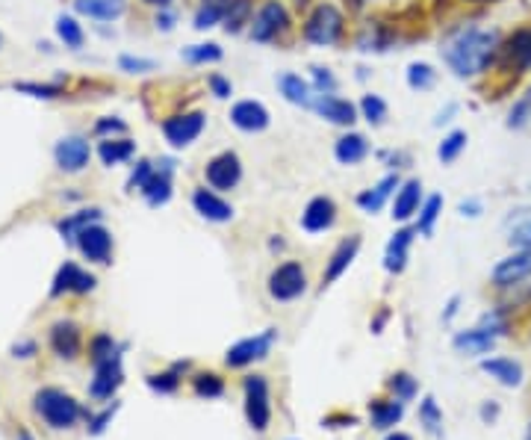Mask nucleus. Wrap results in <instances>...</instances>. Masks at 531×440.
<instances>
[{"label": "nucleus", "mask_w": 531, "mask_h": 440, "mask_svg": "<svg viewBox=\"0 0 531 440\" xmlns=\"http://www.w3.org/2000/svg\"><path fill=\"white\" fill-rule=\"evenodd\" d=\"M340 33H343V15L331 4L316 6L313 15L308 18V24H304V36L313 44H334Z\"/></svg>", "instance_id": "nucleus-4"}, {"label": "nucleus", "mask_w": 531, "mask_h": 440, "mask_svg": "<svg viewBox=\"0 0 531 440\" xmlns=\"http://www.w3.org/2000/svg\"><path fill=\"white\" fill-rule=\"evenodd\" d=\"M280 92L287 95V100H292V104H301V107H310V86L301 81L299 74H284L280 77Z\"/></svg>", "instance_id": "nucleus-31"}, {"label": "nucleus", "mask_w": 531, "mask_h": 440, "mask_svg": "<svg viewBox=\"0 0 531 440\" xmlns=\"http://www.w3.org/2000/svg\"><path fill=\"white\" fill-rule=\"evenodd\" d=\"M316 83H319V86H327V89H331V86H334V77H331V74H325L322 69H316Z\"/></svg>", "instance_id": "nucleus-51"}, {"label": "nucleus", "mask_w": 531, "mask_h": 440, "mask_svg": "<svg viewBox=\"0 0 531 440\" xmlns=\"http://www.w3.org/2000/svg\"><path fill=\"white\" fill-rule=\"evenodd\" d=\"M313 107H316L319 116H325L327 121H334V124H352L355 121V107L348 104V100H343V98L322 95Z\"/></svg>", "instance_id": "nucleus-21"}, {"label": "nucleus", "mask_w": 531, "mask_h": 440, "mask_svg": "<svg viewBox=\"0 0 531 440\" xmlns=\"http://www.w3.org/2000/svg\"><path fill=\"white\" fill-rule=\"evenodd\" d=\"M337 219V207H334V201L331 198H313L308 210L301 213V225H304V231H310V234H319V231H327L334 225Z\"/></svg>", "instance_id": "nucleus-14"}, {"label": "nucleus", "mask_w": 531, "mask_h": 440, "mask_svg": "<svg viewBox=\"0 0 531 440\" xmlns=\"http://www.w3.org/2000/svg\"><path fill=\"white\" fill-rule=\"evenodd\" d=\"M511 243L519 245V248H528V245H531V219H528L526 225H519V228H514Z\"/></svg>", "instance_id": "nucleus-45"}, {"label": "nucleus", "mask_w": 531, "mask_h": 440, "mask_svg": "<svg viewBox=\"0 0 531 440\" xmlns=\"http://www.w3.org/2000/svg\"><path fill=\"white\" fill-rule=\"evenodd\" d=\"M142 193H145V198H148L151 207L166 205V201L172 198V177H168V168H163V172H151V177L142 184Z\"/></svg>", "instance_id": "nucleus-26"}, {"label": "nucleus", "mask_w": 531, "mask_h": 440, "mask_svg": "<svg viewBox=\"0 0 531 440\" xmlns=\"http://www.w3.org/2000/svg\"><path fill=\"white\" fill-rule=\"evenodd\" d=\"M420 420H422V426H425L434 437L443 435V414H440L437 402H434L431 397H425V399L420 402Z\"/></svg>", "instance_id": "nucleus-33"}, {"label": "nucleus", "mask_w": 531, "mask_h": 440, "mask_svg": "<svg viewBox=\"0 0 531 440\" xmlns=\"http://www.w3.org/2000/svg\"><path fill=\"white\" fill-rule=\"evenodd\" d=\"M304 287H308V275H304L301 263H280L272 275H269V296L278 301L299 299Z\"/></svg>", "instance_id": "nucleus-6"}, {"label": "nucleus", "mask_w": 531, "mask_h": 440, "mask_svg": "<svg viewBox=\"0 0 531 440\" xmlns=\"http://www.w3.org/2000/svg\"><path fill=\"white\" fill-rule=\"evenodd\" d=\"M357 248H360V236H348V240L340 243V248H337V252L331 254V263H327L325 275H322V284H325V287H327V284H334V281L340 278L348 266H352L355 254H357Z\"/></svg>", "instance_id": "nucleus-17"}, {"label": "nucleus", "mask_w": 531, "mask_h": 440, "mask_svg": "<svg viewBox=\"0 0 531 440\" xmlns=\"http://www.w3.org/2000/svg\"><path fill=\"white\" fill-rule=\"evenodd\" d=\"M56 163H60L65 172H81V168L89 163V142H83L81 137H69L56 145Z\"/></svg>", "instance_id": "nucleus-15"}, {"label": "nucleus", "mask_w": 531, "mask_h": 440, "mask_svg": "<svg viewBox=\"0 0 531 440\" xmlns=\"http://www.w3.org/2000/svg\"><path fill=\"white\" fill-rule=\"evenodd\" d=\"M499 51V33L469 27L446 48V62L458 77H476L488 69Z\"/></svg>", "instance_id": "nucleus-1"}, {"label": "nucleus", "mask_w": 531, "mask_h": 440, "mask_svg": "<svg viewBox=\"0 0 531 440\" xmlns=\"http://www.w3.org/2000/svg\"><path fill=\"white\" fill-rule=\"evenodd\" d=\"M95 287V278L92 275H86L81 273L74 263H65L60 269V275H56L53 281V296H60L62 290H74V292H86V290H92Z\"/></svg>", "instance_id": "nucleus-20"}, {"label": "nucleus", "mask_w": 531, "mask_h": 440, "mask_svg": "<svg viewBox=\"0 0 531 440\" xmlns=\"http://www.w3.org/2000/svg\"><path fill=\"white\" fill-rule=\"evenodd\" d=\"M24 92H33V95H39V98H51L56 89L53 86H21Z\"/></svg>", "instance_id": "nucleus-49"}, {"label": "nucleus", "mask_w": 531, "mask_h": 440, "mask_svg": "<svg viewBox=\"0 0 531 440\" xmlns=\"http://www.w3.org/2000/svg\"><path fill=\"white\" fill-rule=\"evenodd\" d=\"M184 60L186 62H216L222 60V48L219 44H192V48L184 51Z\"/></svg>", "instance_id": "nucleus-37"}, {"label": "nucleus", "mask_w": 531, "mask_h": 440, "mask_svg": "<svg viewBox=\"0 0 531 440\" xmlns=\"http://www.w3.org/2000/svg\"><path fill=\"white\" fill-rule=\"evenodd\" d=\"M531 121V86H528V92L517 100V104L511 107V116H507V128H526V124Z\"/></svg>", "instance_id": "nucleus-38"}, {"label": "nucleus", "mask_w": 531, "mask_h": 440, "mask_svg": "<svg viewBox=\"0 0 531 440\" xmlns=\"http://www.w3.org/2000/svg\"><path fill=\"white\" fill-rule=\"evenodd\" d=\"M151 390H160V393H172L177 390V376L175 372H163V376H151L148 378Z\"/></svg>", "instance_id": "nucleus-44"}, {"label": "nucleus", "mask_w": 531, "mask_h": 440, "mask_svg": "<svg viewBox=\"0 0 531 440\" xmlns=\"http://www.w3.org/2000/svg\"><path fill=\"white\" fill-rule=\"evenodd\" d=\"M387 440H411V437L408 435H390Z\"/></svg>", "instance_id": "nucleus-53"}, {"label": "nucleus", "mask_w": 531, "mask_h": 440, "mask_svg": "<svg viewBox=\"0 0 531 440\" xmlns=\"http://www.w3.org/2000/svg\"><path fill=\"white\" fill-rule=\"evenodd\" d=\"M275 343V329H266L263 334L257 337H245V340L233 343L228 349V358H224V364L233 367V369H242L248 364H254V360H263L269 355V349Z\"/></svg>", "instance_id": "nucleus-7"}, {"label": "nucleus", "mask_w": 531, "mask_h": 440, "mask_svg": "<svg viewBox=\"0 0 531 440\" xmlns=\"http://www.w3.org/2000/svg\"><path fill=\"white\" fill-rule=\"evenodd\" d=\"M245 416L254 432H266L272 420V405H269V385L263 376L245 378Z\"/></svg>", "instance_id": "nucleus-3"}, {"label": "nucleus", "mask_w": 531, "mask_h": 440, "mask_svg": "<svg viewBox=\"0 0 531 440\" xmlns=\"http://www.w3.org/2000/svg\"><path fill=\"white\" fill-rule=\"evenodd\" d=\"M192 205H195V210L204 219H210V222H228L233 216L231 205H224L219 196L207 193V189H195V196H192Z\"/></svg>", "instance_id": "nucleus-19"}, {"label": "nucleus", "mask_w": 531, "mask_h": 440, "mask_svg": "<svg viewBox=\"0 0 531 440\" xmlns=\"http://www.w3.org/2000/svg\"><path fill=\"white\" fill-rule=\"evenodd\" d=\"M395 184H399V180H395V175H387L375 189H369V193L357 196V205L364 207L366 213H378V210L384 207V201H387V196L393 193V187H395Z\"/></svg>", "instance_id": "nucleus-29"}, {"label": "nucleus", "mask_w": 531, "mask_h": 440, "mask_svg": "<svg viewBox=\"0 0 531 440\" xmlns=\"http://www.w3.org/2000/svg\"><path fill=\"white\" fill-rule=\"evenodd\" d=\"M472 4H488V0H472Z\"/></svg>", "instance_id": "nucleus-56"}, {"label": "nucleus", "mask_w": 531, "mask_h": 440, "mask_svg": "<svg viewBox=\"0 0 531 440\" xmlns=\"http://www.w3.org/2000/svg\"><path fill=\"white\" fill-rule=\"evenodd\" d=\"M148 177H151V163H145V160H142V163L137 166V172H133V177H130V187H142Z\"/></svg>", "instance_id": "nucleus-47"}, {"label": "nucleus", "mask_w": 531, "mask_h": 440, "mask_svg": "<svg viewBox=\"0 0 531 440\" xmlns=\"http://www.w3.org/2000/svg\"><path fill=\"white\" fill-rule=\"evenodd\" d=\"M390 387L395 393V399H413L416 397V381L408 376V372H395V376L390 378Z\"/></svg>", "instance_id": "nucleus-41"}, {"label": "nucleus", "mask_w": 531, "mask_h": 440, "mask_svg": "<svg viewBox=\"0 0 531 440\" xmlns=\"http://www.w3.org/2000/svg\"><path fill=\"white\" fill-rule=\"evenodd\" d=\"M98 133H104V130H124V124L121 121H98Z\"/></svg>", "instance_id": "nucleus-50"}, {"label": "nucleus", "mask_w": 531, "mask_h": 440, "mask_svg": "<svg viewBox=\"0 0 531 440\" xmlns=\"http://www.w3.org/2000/svg\"><path fill=\"white\" fill-rule=\"evenodd\" d=\"M499 53H502V65L507 72H517V74L528 72L531 69V27L517 30Z\"/></svg>", "instance_id": "nucleus-10"}, {"label": "nucleus", "mask_w": 531, "mask_h": 440, "mask_svg": "<svg viewBox=\"0 0 531 440\" xmlns=\"http://www.w3.org/2000/svg\"><path fill=\"white\" fill-rule=\"evenodd\" d=\"M166 130V139L177 145V148H184V145L195 142L198 133L204 130V116L201 112H186V116H175L163 124Z\"/></svg>", "instance_id": "nucleus-12"}, {"label": "nucleus", "mask_w": 531, "mask_h": 440, "mask_svg": "<svg viewBox=\"0 0 531 440\" xmlns=\"http://www.w3.org/2000/svg\"><path fill=\"white\" fill-rule=\"evenodd\" d=\"M36 414L51 428H69V426L77 423V416H81V408H77V402L69 397V393L48 387V390H42L39 397H36Z\"/></svg>", "instance_id": "nucleus-2"}, {"label": "nucleus", "mask_w": 531, "mask_h": 440, "mask_svg": "<svg viewBox=\"0 0 531 440\" xmlns=\"http://www.w3.org/2000/svg\"><path fill=\"white\" fill-rule=\"evenodd\" d=\"M280 30H287V9L272 0V4H266L260 9V15L254 18L251 24V39L254 42H272Z\"/></svg>", "instance_id": "nucleus-11"}, {"label": "nucleus", "mask_w": 531, "mask_h": 440, "mask_svg": "<svg viewBox=\"0 0 531 440\" xmlns=\"http://www.w3.org/2000/svg\"><path fill=\"white\" fill-rule=\"evenodd\" d=\"M228 6H231V0H201V9L195 13V27L198 30L213 27L216 21L228 15Z\"/></svg>", "instance_id": "nucleus-30"}, {"label": "nucleus", "mask_w": 531, "mask_h": 440, "mask_svg": "<svg viewBox=\"0 0 531 440\" xmlns=\"http://www.w3.org/2000/svg\"><path fill=\"white\" fill-rule=\"evenodd\" d=\"M481 369L505 387L523 385V367L511 358H488V360H481Z\"/></svg>", "instance_id": "nucleus-18"}, {"label": "nucleus", "mask_w": 531, "mask_h": 440, "mask_svg": "<svg viewBox=\"0 0 531 440\" xmlns=\"http://www.w3.org/2000/svg\"><path fill=\"white\" fill-rule=\"evenodd\" d=\"M148 4H168V0H148Z\"/></svg>", "instance_id": "nucleus-54"}, {"label": "nucleus", "mask_w": 531, "mask_h": 440, "mask_svg": "<svg viewBox=\"0 0 531 440\" xmlns=\"http://www.w3.org/2000/svg\"><path fill=\"white\" fill-rule=\"evenodd\" d=\"M404 416V405L402 399H378V402H369V420L375 428H390L395 426Z\"/></svg>", "instance_id": "nucleus-23"}, {"label": "nucleus", "mask_w": 531, "mask_h": 440, "mask_svg": "<svg viewBox=\"0 0 531 440\" xmlns=\"http://www.w3.org/2000/svg\"><path fill=\"white\" fill-rule=\"evenodd\" d=\"M360 110H364V116L375 124H381L384 116H387V104H384L378 95H366L364 100H360Z\"/></svg>", "instance_id": "nucleus-43"}, {"label": "nucleus", "mask_w": 531, "mask_h": 440, "mask_svg": "<svg viewBox=\"0 0 531 440\" xmlns=\"http://www.w3.org/2000/svg\"><path fill=\"white\" fill-rule=\"evenodd\" d=\"M408 83L413 89H428L434 83V72H431V65H425V62H413L411 69H408Z\"/></svg>", "instance_id": "nucleus-42"}, {"label": "nucleus", "mask_w": 531, "mask_h": 440, "mask_svg": "<svg viewBox=\"0 0 531 440\" xmlns=\"http://www.w3.org/2000/svg\"><path fill=\"white\" fill-rule=\"evenodd\" d=\"M192 387H195L198 397H204V399H216L224 393V381L216 376V372H201V376L192 378Z\"/></svg>", "instance_id": "nucleus-32"}, {"label": "nucleus", "mask_w": 531, "mask_h": 440, "mask_svg": "<svg viewBox=\"0 0 531 440\" xmlns=\"http://www.w3.org/2000/svg\"><path fill=\"white\" fill-rule=\"evenodd\" d=\"M463 145H467V133L463 130H455V133H449V137L443 139V145H440V151H437V157L443 163H451L455 157L463 151Z\"/></svg>", "instance_id": "nucleus-39"}, {"label": "nucleus", "mask_w": 531, "mask_h": 440, "mask_svg": "<svg viewBox=\"0 0 531 440\" xmlns=\"http://www.w3.org/2000/svg\"><path fill=\"white\" fill-rule=\"evenodd\" d=\"M413 240V231H399L390 240L387 245V261H384V266H387V273H402L404 269V261H408V245Z\"/></svg>", "instance_id": "nucleus-28"}, {"label": "nucleus", "mask_w": 531, "mask_h": 440, "mask_svg": "<svg viewBox=\"0 0 531 440\" xmlns=\"http://www.w3.org/2000/svg\"><path fill=\"white\" fill-rule=\"evenodd\" d=\"M51 346H53V352H56V355L74 358V355H77V349H81V331H77V325H71V322L53 325V331H51Z\"/></svg>", "instance_id": "nucleus-22"}, {"label": "nucleus", "mask_w": 531, "mask_h": 440, "mask_svg": "<svg viewBox=\"0 0 531 440\" xmlns=\"http://www.w3.org/2000/svg\"><path fill=\"white\" fill-rule=\"evenodd\" d=\"M502 334H505V322L499 317H490L484 325H479V329L460 331L455 337V349L467 355H484V352H490Z\"/></svg>", "instance_id": "nucleus-5"}, {"label": "nucleus", "mask_w": 531, "mask_h": 440, "mask_svg": "<svg viewBox=\"0 0 531 440\" xmlns=\"http://www.w3.org/2000/svg\"><path fill=\"white\" fill-rule=\"evenodd\" d=\"M526 440H531V426H528V432H526Z\"/></svg>", "instance_id": "nucleus-55"}, {"label": "nucleus", "mask_w": 531, "mask_h": 440, "mask_svg": "<svg viewBox=\"0 0 531 440\" xmlns=\"http://www.w3.org/2000/svg\"><path fill=\"white\" fill-rule=\"evenodd\" d=\"M56 33H60V39L65 42V44H71V48H81L83 44V33H81V27H77V21L74 18H56Z\"/></svg>", "instance_id": "nucleus-40"}, {"label": "nucleus", "mask_w": 531, "mask_h": 440, "mask_svg": "<svg viewBox=\"0 0 531 440\" xmlns=\"http://www.w3.org/2000/svg\"><path fill=\"white\" fill-rule=\"evenodd\" d=\"M77 243H81L83 254L89 257V261H95V263H107L109 261L112 236L104 228H98V225H86V228L77 231Z\"/></svg>", "instance_id": "nucleus-13"}, {"label": "nucleus", "mask_w": 531, "mask_h": 440, "mask_svg": "<svg viewBox=\"0 0 531 440\" xmlns=\"http://www.w3.org/2000/svg\"><path fill=\"white\" fill-rule=\"evenodd\" d=\"M496 414H499V408H496V405H484V408H481V416H484V420H493Z\"/></svg>", "instance_id": "nucleus-52"}, {"label": "nucleus", "mask_w": 531, "mask_h": 440, "mask_svg": "<svg viewBox=\"0 0 531 440\" xmlns=\"http://www.w3.org/2000/svg\"><path fill=\"white\" fill-rule=\"evenodd\" d=\"M240 177H242L240 157L231 151L213 157V160L207 163V180L213 189H233L236 184H240Z\"/></svg>", "instance_id": "nucleus-8"}, {"label": "nucleus", "mask_w": 531, "mask_h": 440, "mask_svg": "<svg viewBox=\"0 0 531 440\" xmlns=\"http://www.w3.org/2000/svg\"><path fill=\"white\" fill-rule=\"evenodd\" d=\"M231 121L236 124L240 130H263L269 124V112L263 104H257V100H240L233 110H231Z\"/></svg>", "instance_id": "nucleus-16"}, {"label": "nucleus", "mask_w": 531, "mask_h": 440, "mask_svg": "<svg viewBox=\"0 0 531 440\" xmlns=\"http://www.w3.org/2000/svg\"><path fill=\"white\" fill-rule=\"evenodd\" d=\"M531 275V245L519 248L517 254L505 257V261L493 269V284L496 287H517L519 281Z\"/></svg>", "instance_id": "nucleus-9"}, {"label": "nucleus", "mask_w": 531, "mask_h": 440, "mask_svg": "<svg viewBox=\"0 0 531 440\" xmlns=\"http://www.w3.org/2000/svg\"><path fill=\"white\" fill-rule=\"evenodd\" d=\"M334 154H337V160H340V163L355 166V163H360L369 154V142L360 137V133H348V137H343L340 142H337Z\"/></svg>", "instance_id": "nucleus-27"}, {"label": "nucleus", "mask_w": 531, "mask_h": 440, "mask_svg": "<svg viewBox=\"0 0 531 440\" xmlns=\"http://www.w3.org/2000/svg\"><path fill=\"white\" fill-rule=\"evenodd\" d=\"M420 180H408L402 189H399V196H395V205H393V219H411L416 207H420Z\"/></svg>", "instance_id": "nucleus-25"}, {"label": "nucleus", "mask_w": 531, "mask_h": 440, "mask_svg": "<svg viewBox=\"0 0 531 440\" xmlns=\"http://www.w3.org/2000/svg\"><path fill=\"white\" fill-rule=\"evenodd\" d=\"M440 210H443V198H440V196H431V198L425 201V207L420 210V225H416V231H420V234H431L434 222H437V216H440Z\"/></svg>", "instance_id": "nucleus-35"}, {"label": "nucleus", "mask_w": 531, "mask_h": 440, "mask_svg": "<svg viewBox=\"0 0 531 440\" xmlns=\"http://www.w3.org/2000/svg\"><path fill=\"white\" fill-rule=\"evenodd\" d=\"M210 86H213V92H216L219 98H228L231 95V83L228 81H224V77H213V81H210Z\"/></svg>", "instance_id": "nucleus-48"}, {"label": "nucleus", "mask_w": 531, "mask_h": 440, "mask_svg": "<svg viewBox=\"0 0 531 440\" xmlns=\"http://www.w3.org/2000/svg\"><path fill=\"white\" fill-rule=\"evenodd\" d=\"M21 440H33V437H30V435H24V437H21Z\"/></svg>", "instance_id": "nucleus-57"}, {"label": "nucleus", "mask_w": 531, "mask_h": 440, "mask_svg": "<svg viewBox=\"0 0 531 440\" xmlns=\"http://www.w3.org/2000/svg\"><path fill=\"white\" fill-rule=\"evenodd\" d=\"M133 154V142H100V160H104L107 166L119 163V160H128V157Z\"/></svg>", "instance_id": "nucleus-36"}, {"label": "nucleus", "mask_w": 531, "mask_h": 440, "mask_svg": "<svg viewBox=\"0 0 531 440\" xmlns=\"http://www.w3.org/2000/svg\"><path fill=\"white\" fill-rule=\"evenodd\" d=\"M121 69H128V72H151L154 62L151 60H133V56H121Z\"/></svg>", "instance_id": "nucleus-46"}, {"label": "nucleus", "mask_w": 531, "mask_h": 440, "mask_svg": "<svg viewBox=\"0 0 531 440\" xmlns=\"http://www.w3.org/2000/svg\"><path fill=\"white\" fill-rule=\"evenodd\" d=\"M251 15V0H231L228 15H224V30L228 33H240L242 24Z\"/></svg>", "instance_id": "nucleus-34"}, {"label": "nucleus", "mask_w": 531, "mask_h": 440, "mask_svg": "<svg viewBox=\"0 0 531 440\" xmlns=\"http://www.w3.org/2000/svg\"><path fill=\"white\" fill-rule=\"evenodd\" d=\"M77 13H83L89 18H100V21H112L124 13L128 0H77Z\"/></svg>", "instance_id": "nucleus-24"}]
</instances>
